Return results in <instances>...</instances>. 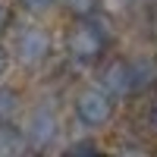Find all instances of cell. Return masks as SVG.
<instances>
[{"mask_svg":"<svg viewBox=\"0 0 157 157\" xmlns=\"http://www.w3.org/2000/svg\"><path fill=\"white\" fill-rule=\"evenodd\" d=\"M107 41L110 35L104 32V25L88 16V19H78L69 35H66V54L72 63H78V66H91V63H98L104 57V50H107Z\"/></svg>","mask_w":157,"mask_h":157,"instance_id":"obj_1","label":"cell"},{"mask_svg":"<svg viewBox=\"0 0 157 157\" xmlns=\"http://www.w3.org/2000/svg\"><path fill=\"white\" fill-rule=\"evenodd\" d=\"M75 120L88 129H101L113 120V94L104 88H82L72 101Z\"/></svg>","mask_w":157,"mask_h":157,"instance_id":"obj_2","label":"cell"},{"mask_svg":"<svg viewBox=\"0 0 157 157\" xmlns=\"http://www.w3.org/2000/svg\"><path fill=\"white\" fill-rule=\"evenodd\" d=\"M13 54H16V60L22 63V66H41V63L50 57V35L44 29H38V25H25V29H19L16 41H13Z\"/></svg>","mask_w":157,"mask_h":157,"instance_id":"obj_3","label":"cell"},{"mask_svg":"<svg viewBox=\"0 0 157 157\" xmlns=\"http://www.w3.org/2000/svg\"><path fill=\"white\" fill-rule=\"evenodd\" d=\"M57 116L50 107H38L29 116V126H25V135H29V145L32 148H47L50 141L57 138Z\"/></svg>","mask_w":157,"mask_h":157,"instance_id":"obj_4","label":"cell"},{"mask_svg":"<svg viewBox=\"0 0 157 157\" xmlns=\"http://www.w3.org/2000/svg\"><path fill=\"white\" fill-rule=\"evenodd\" d=\"M101 88L110 91L113 98L132 94V75H129V60H110L101 69Z\"/></svg>","mask_w":157,"mask_h":157,"instance_id":"obj_5","label":"cell"},{"mask_svg":"<svg viewBox=\"0 0 157 157\" xmlns=\"http://www.w3.org/2000/svg\"><path fill=\"white\" fill-rule=\"evenodd\" d=\"M129 75H132V94H141L157 78V66L148 57H135V60H129Z\"/></svg>","mask_w":157,"mask_h":157,"instance_id":"obj_6","label":"cell"},{"mask_svg":"<svg viewBox=\"0 0 157 157\" xmlns=\"http://www.w3.org/2000/svg\"><path fill=\"white\" fill-rule=\"evenodd\" d=\"M25 148H29V135L10 123H0V154H19Z\"/></svg>","mask_w":157,"mask_h":157,"instance_id":"obj_7","label":"cell"},{"mask_svg":"<svg viewBox=\"0 0 157 157\" xmlns=\"http://www.w3.org/2000/svg\"><path fill=\"white\" fill-rule=\"evenodd\" d=\"M19 107H22V101H19V94L13 88H0V123H10L13 116L19 113Z\"/></svg>","mask_w":157,"mask_h":157,"instance_id":"obj_8","label":"cell"},{"mask_svg":"<svg viewBox=\"0 0 157 157\" xmlns=\"http://www.w3.org/2000/svg\"><path fill=\"white\" fill-rule=\"evenodd\" d=\"M63 6H66L75 19H88V16H94L101 10V0H63Z\"/></svg>","mask_w":157,"mask_h":157,"instance_id":"obj_9","label":"cell"},{"mask_svg":"<svg viewBox=\"0 0 157 157\" xmlns=\"http://www.w3.org/2000/svg\"><path fill=\"white\" fill-rule=\"evenodd\" d=\"M19 3L29 10V13H44V10H50L57 3V0H19Z\"/></svg>","mask_w":157,"mask_h":157,"instance_id":"obj_10","label":"cell"},{"mask_svg":"<svg viewBox=\"0 0 157 157\" xmlns=\"http://www.w3.org/2000/svg\"><path fill=\"white\" fill-rule=\"evenodd\" d=\"M94 151H98L94 141H72V145L66 148V154H94Z\"/></svg>","mask_w":157,"mask_h":157,"instance_id":"obj_11","label":"cell"},{"mask_svg":"<svg viewBox=\"0 0 157 157\" xmlns=\"http://www.w3.org/2000/svg\"><path fill=\"white\" fill-rule=\"evenodd\" d=\"M10 22H13V13H10V6L3 3V0H0V35L10 29Z\"/></svg>","mask_w":157,"mask_h":157,"instance_id":"obj_12","label":"cell"},{"mask_svg":"<svg viewBox=\"0 0 157 157\" xmlns=\"http://www.w3.org/2000/svg\"><path fill=\"white\" fill-rule=\"evenodd\" d=\"M6 69H10V50H6L3 44H0V78L6 75Z\"/></svg>","mask_w":157,"mask_h":157,"instance_id":"obj_13","label":"cell"},{"mask_svg":"<svg viewBox=\"0 0 157 157\" xmlns=\"http://www.w3.org/2000/svg\"><path fill=\"white\" fill-rule=\"evenodd\" d=\"M151 126L157 129V101H154V107H151Z\"/></svg>","mask_w":157,"mask_h":157,"instance_id":"obj_14","label":"cell"}]
</instances>
